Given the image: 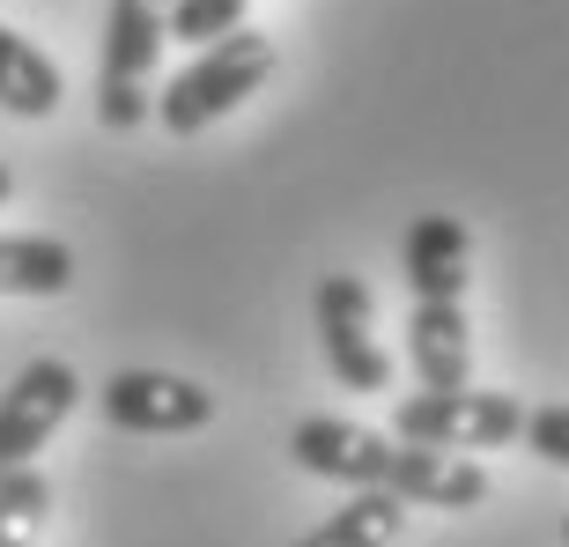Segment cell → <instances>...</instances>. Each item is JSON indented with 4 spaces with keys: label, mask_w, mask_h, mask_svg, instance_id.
<instances>
[{
    "label": "cell",
    "mask_w": 569,
    "mask_h": 547,
    "mask_svg": "<svg viewBox=\"0 0 569 547\" xmlns=\"http://www.w3.org/2000/svg\"><path fill=\"white\" fill-rule=\"evenodd\" d=\"M407 526V504L400 496H378V488H356L348 504L326 518L318 533H303L296 547H392Z\"/></svg>",
    "instance_id": "cell-11"
},
{
    "label": "cell",
    "mask_w": 569,
    "mask_h": 547,
    "mask_svg": "<svg viewBox=\"0 0 569 547\" xmlns=\"http://www.w3.org/2000/svg\"><path fill=\"white\" fill-rule=\"evenodd\" d=\"M562 540H569V518H562Z\"/></svg>",
    "instance_id": "cell-17"
},
{
    "label": "cell",
    "mask_w": 569,
    "mask_h": 547,
    "mask_svg": "<svg viewBox=\"0 0 569 547\" xmlns=\"http://www.w3.org/2000/svg\"><path fill=\"white\" fill-rule=\"evenodd\" d=\"M407 362H415L422 392H459L473 378L466 296H415V311H407Z\"/></svg>",
    "instance_id": "cell-8"
},
{
    "label": "cell",
    "mask_w": 569,
    "mask_h": 547,
    "mask_svg": "<svg viewBox=\"0 0 569 547\" xmlns=\"http://www.w3.org/2000/svg\"><path fill=\"white\" fill-rule=\"evenodd\" d=\"M392 437L422 444V451H496V444L526 437V400L510 392H407L392 407Z\"/></svg>",
    "instance_id": "cell-4"
},
{
    "label": "cell",
    "mask_w": 569,
    "mask_h": 547,
    "mask_svg": "<svg viewBox=\"0 0 569 547\" xmlns=\"http://www.w3.org/2000/svg\"><path fill=\"white\" fill-rule=\"evenodd\" d=\"M526 444H532L548 466H569V400L532 407V415H526Z\"/></svg>",
    "instance_id": "cell-15"
},
{
    "label": "cell",
    "mask_w": 569,
    "mask_h": 547,
    "mask_svg": "<svg viewBox=\"0 0 569 547\" xmlns=\"http://www.w3.org/2000/svg\"><path fill=\"white\" fill-rule=\"evenodd\" d=\"M97 415L127 437H192L214 421V392L170 370H119L97 385Z\"/></svg>",
    "instance_id": "cell-6"
},
{
    "label": "cell",
    "mask_w": 569,
    "mask_h": 547,
    "mask_svg": "<svg viewBox=\"0 0 569 547\" xmlns=\"http://www.w3.org/2000/svg\"><path fill=\"white\" fill-rule=\"evenodd\" d=\"M60 97H67L60 67L44 60L22 30H8V22H0V111H16V119H52V111H60Z\"/></svg>",
    "instance_id": "cell-10"
},
{
    "label": "cell",
    "mask_w": 569,
    "mask_h": 547,
    "mask_svg": "<svg viewBox=\"0 0 569 547\" xmlns=\"http://www.w3.org/2000/svg\"><path fill=\"white\" fill-rule=\"evenodd\" d=\"M289 459L318 481H348V488H378L422 510H473L488 504V474L466 451H422V444L392 437V429H362L340 415H303L289 429Z\"/></svg>",
    "instance_id": "cell-1"
},
{
    "label": "cell",
    "mask_w": 569,
    "mask_h": 547,
    "mask_svg": "<svg viewBox=\"0 0 569 547\" xmlns=\"http://www.w3.org/2000/svg\"><path fill=\"white\" fill-rule=\"evenodd\" d=\"M74 400H82V378L60 356H38L30 370H16V385L0 392V474L38 459L52 429L74 415Z\"/></svg>",
    "instance_id": "cell-7"
},
{
    "label": "cell",
    "mask_w": 569,
    "mask_h": 547,
    "mask_svg": "<svg viewBox=\"0 0 569 547\" xmlns=\"http://www.w3.org/2000/svg\"><path fill=\"white\" fill-rule=\"evenodd\" d=\"M163 38H170V0H111L104 60H97V127H111V133L148 127Z\"/></svg>",
    "instance_id": "cell-3"
},
{
    "label": "cell",
    "mask_w": 569,
    "mask_h": 547,
    "mask_svg": "<svg viewBox=\"0 0 569 547\" xmlns=\"http://www.w3.org/2000/svg\"><path fill=\"white\" fill-rule=\"evenodd\" d=\"M274 67H281V44L244 22V30H230V38L200 44V60H192L186 74L156 82V111H148V119H156L163 133H178V141H192V133H208L214 119H230Z\"/></svg>",
    "instance_id": "cell-2"
},
{
    "label": "cell",
    "mask_w": 569,
    "mask_h": 547,
    "mask_svg": "<svg viewBox=\"0 0 569 547\" xmlns=\"http://www.w3.org/2000/svg\"><path fill=\"white\" fill-rule=\"evenodd\" d=\"M318 348L348 392H385L392 385V356L378 340V304L356 274H326L318 281Z\"/></svg>",
    "instance_id": "cell-5"
},
{
    "label": "cell",
    "mask_w": 569,
    "mask_h": 547,
    "mask_svg": "<svg viewBox=\"0 0 569 547\" xmlns=\"http://www.w3.org/2000/svg\"><path fill=\"white\" fill-rule=\"evenodd\" d=\"M244 8L252 0H170V38L214 44V38H230V30H244Z\"/></svg>",
    "instance_id": "cell-14"
},
{
    "label": "cell",
    "mask_w": 569,
    "mask_h": 547,
    "mask_svg": "<svg viewBox=\"0 0 569 547\" xmlns=\"http://www.w3.org/2000/svg\"><path fill=\"white\" fill-rule=\"evenodd\" d=\"M52 518V481L38 466H8L0 474V547H30Z\"/></svg>",
    "instance_id": "cell-13"
},
{
    "label": "cell",
    "mask_w": 569,
    "mask_h": 547,
    "mask_svg": "<svg viewBox=\"0 0 569 547\" xmlns=\"http://www.w3.org/2000/svg\"><path fill=\"white\" fill-rule=\"evenodd\" d=\"M8 192H16V170H8V163H0V200H8Z\"/></svg>",
    "instance_id": "cell-16"
},
{
    "label": "cell",
    "mask_w": 569,
    "mask_h": 547,
    "mask_svg": "<svg viewBox=\"0 0 569 547\" xmlns=\"http://www.w3.org/2000/svg\"><path fill=\"white\" fill-rule=\"evenodd\" d=\"M466 259H473V237H466L459 215H415V230L400 245L407 289L415 296H466Z\"/></svg>",
    "instance_id": "cell-9"
},
{
    "label": "cell",
    "mask_w": 569,
    "mask_h": 547,
    "mask_svg": "<svg viewBox=\"0 0 569 547\" xmlns=\"http://www.w3.org/2000/svg\"><path fill=\"white\" fill-rule=\"evenodd\" d=\"M74 252L60 237H0V296H67Z\"/></svg>",
    "instance_id": "cell-12"
}]
</instances>
